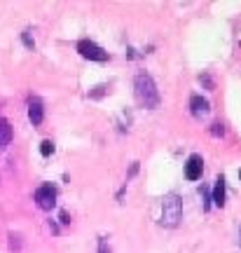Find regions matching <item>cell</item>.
Wrapping results in <instances>:
<instances>
[{"label":"cell","mask_w":241,"mask_h":253,"mask_svg":"<svg viewBox=\"0 0 241 253\" xmlns=\"http://www.w3.org/2000/svg\"><path fill=\"white\" fill-rule=\"evenodd\" d=\"M134 94L136 101L145 106V108H157L160 106V91H157V84L148 73H138L134 78Z\"/></svg>","instance_id":"cell-1"},{"label":"cell","mask_w":241,"mask_h":253,"mask_svg":"<svg viewBox=\"0 0 241 253\" xmlns=\"http://www.w3.org/2000/svg\"><path fill=\"white\" fill-rule=\"evenodd\" d=\"M180 216H183V202H180L178 195H166L161 199V225L164 227H176L180 223Z\"/></svg>","instance_id":"cell-2"},{"label":"cell","mask_w":241,"mask_h":253,"mask_svg":"<svg viewBox=\"0 0 241 253\" xmlns=\"http://www.w3.org/2000/svg\"><path fill=\"white\" fill-rule=\"evenodd\" d=\"M78 52L84 59H91V61H108V52L103 47H98L96 42H91V40H80L78 42Z\"/></svg>","instance_id":"cell-3"},{"label":"cell","mask_w":241,"mask_h":253,"mask_svg":"<svg viewBox=\"0 0 241 253\" xmlns=\"http://www.w3.org/2000/svg\"><path fill=\"white\" fill-rule=\"evenodd\" d=\"M36 202L40 209H45V211H49V209H54V204H56V190L47 183V185H40V188L36 190Z\"/></svg>","instance_id":"cell-4"},{"label":"cell","mask_w":241,"mask_h":253,"mask_svg":"<svg viewBox=\"0 0 241 253\" xmlns=\"http://www.w3.org/2000/svg\"><path fill=\"white\" fill-rule=\"evenodd\" d=\"M201 171H204L201 155H190L188 162H185V178L188 181H197V178H201Z\"/></svg>","instance_id":"cell-5"},{"label":"cell","mask_w":241,"mask_h":253,"mask_svg":"<svg viewBox=\"0 0 241 253\" xmlns=\"http://www.w3.org/2000/svg\"><path fill=\"white\" fill-rule=\"evenodd\" d=\"M190 110H192V115H195V118H204L206 113H208V101H206L204 96L195 94V96L190 99Z\"/></svg>","instance_id":"cell-6"},{"label":"cell","mask_w":241,"mask_h":253,"mask_svg":"<svg viewBox=\"0 0 241 253\" xmlns=\"http://www.w3.org/2000/svg\"><path fill=\"white\" fill-rule=\"evenodd\" d=\"M42 118H45V108H42V101L33 99L31 101V106H28V120L33 122V125H42Z\"/></svg>","instance_id":"cell-7"},{"label":"cell","mask_w":241,"mask_h":253,"mask_svg":"<svg viewBox=\"0 0 241 253\" xmlns=\"http://www.w3.org/2000/svg\"><path fill=\"white\" fill-rule=\"evenodd\" d=\"M213 204H215V207H223V204H225V176H218V178H215Z\"/></svg>","instance_id":"cell-8"},{"label":"cell","mask_w":241,"mask_h":253,"mask_svg":"<svg viewBox=\"0 0 241 253\" xmlns=\"http://www.w3.org/2000/svg\"><path fill=\"white\" fill-rule=\"evenodd\" d=\"M12 138V131H9V125L5 120H0V143H7Z\"/></svg>","instance_id":"cell-9"},{"label":"cell","mask_w":241,"mask_h":253,"mask_svg":"<svg viewBox=\"0 0 241 253\" xmlns=\"http://www.w3.org/2000/svg\"><path fill=\"white\" fill-rule=\"evenodd\" d=\"M52 153H54V143L47 138V141H42V143H40V155H42V157H49Z\"/></svg>","instance_id":"cell-10"},{"label":"cell","mask_w":241,"mask_h":253,"mask_svg":"<svg viewBox=\"0 0 241 253\" xmlns=\"http://www.w3.org/2000/svg\"><path fill=\"white\" fill-rule=\"evenodd\" d=\"M211 134H213V136H223V134H225V126H223V125H213Z\"/></svg>","instance_id":"cell-11"},{"label":"cell","mask_w":241,"mask_h":253,"mask_svg":"<svg viewBox=\"0 0 241 253\" xmlns=\"http://www.w3.org/2000/svg\"><path fill=\"white\" fill-rule=\"evenodd\" d=\"M199 80L204 82L206 87H208V89H211V87H213V82H211V78H208V75H201V78H199Z\"/></svg>","instance_id":"cell-12"},{"label":"cell","mask_w":241,"mask_h":253,"mask_svg":"<svg viewBox=\"0 0 241 253\" xmlns=\"http://www.w3.org/2000/svg\"><path fill=\"white\" fill-rule=\"evenodd\" d=\"M24 42H26V47H33V45H36V42L31 40V36H28V31H26V33H24Z\"/></svg>","instance_id":"cell-13"},{"label":"cell","mask_w":241,"mask_h":253,"mask_svg":"<svg viewBox=\"0 0 241 253\" xmlns=\"http://www.w3.org/2000/svg\"><path fill=\"white\" fill-rule=\"evenodd\" d=\"M98 253H106V239H101V249H98Z\"/></svg>","instance_id":"cell-14"}]
</instances>
